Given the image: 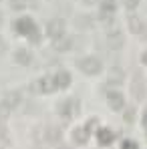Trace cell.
I'll return each mask as SVG.
<instances>
[{
  "mask_svg": "<svg viewBox=\"0 0 147 149\" xmlns=\"http://www.w3.org/2000/svg\"><path fill=\"white\" fill-rule=\"evenodd\" d=\"M14 58H16V63H20V65H30V61H32V56H30V52L24 49H18L14 52Z\"/></svg>",
  "mask_w": 147,
  "mask_h": 149,
  "instance_id": "cell-9",
  "label": "cell"
},
{
  "mask_svg": "<svg viewBox=\"0 0 147 149\" xmlns=\"http://www.w3.org/2000/svg\"><path fill=\"white\" fill-rule=\"evenodd\" d=\"M0 18H2V16H0Z\"/></svg>",
  "mask_w": 147,
  "mask_h": 149,
  "instance_id": "cell-29",
  "label": "cell"
},
{
  "mask_svg": "<svg viewBox=\"0 0 147 149\" xmlns=\"http://www.w3.org/2000/svg\"><path fill=\"white\" fill-rule=\"evenodd\" d=\"M97 137H99V141H101L103 145H107V143H111V141H113V133H111V131H107V129H101Z\"/></svg>",
  "mask_w": 147,
  "mask_h": 149,
  "instance_id": "cell-14",
  "label": "cell"
},
{
  "mask_svg": "<svg viewBox=\"0 0 147 149\" xmlns=\"http://www.w3.org/2000/svg\"><path fill=\"white\" fill-rule=\"evenodd\" d=\"M54 89H56V81H54L52 77L40 79V91H42V93H52Z\"/></svg>",
  "mask_w": 147,
  "mask_h": 149,
  "instance_id": "cell-6",
  "label": "cell"
},
{
  "mask_svg": "<svg viewBox=\"0 0 147 149\" xmlns=\"http://www.w3.org/2000/svg\"><path fill=\"white\" fill-rule=\"evenodd\" d=\"M133 145H135L133 141H123V147H133Z\"/></svg>",
  "mask_w": 147,
  "mask_h": 149,
  "instance_id": "cell-24",
  "label": "cell"
},
{
  "mask_svg": "<svg viewBox=\"0 0 147 149\" xmlns=\"http://www.w3.org/2000/svg\"><path fill=\"white\" fill-rule=\"evenodd\" d=\"M137 4H139V0H125V6L127 8H135Z\"/></svg>",
  "mask_w": 147,
  "mask_h": 149,
  "instance_id": "cell-23",
  "label": "cell"
},
{
  "mask_svg": "<svg viewBox=\"0 0 147 149\" xmlns=\"http://www.w3.org/2000/svg\"><path fill=\"white\" fill-rule=\"evenodd\" d=\"M71 47H73V40H71L69 36H59V38H54V49L59 50V52H67Z\"/></svg>",
  "mask_w": 147,
  "mask_h": 149,
  "instance_id": "cell-4",
  "label": "cell"
},
{
  "mask_svg": "<svg viewBox=\"0 0 147 149\" xmlns=\"http://www.w3.org/2000/svg\"><path fill=\"white\" fill-rule=\"evenodd\" d=\"M95 127H97V121H95V119H93V121H89V129H95Z\"/></svg>",
  "mask_w": 147,
  "mask_h": 149,
  "instance_id": "cell-25",
  "label": "cell"
},
{
  "mask_svg": "<svg viewBox=\"0 0 147 149\" xmlns=\"http://www.w3.org/2000/svg\"><path fill=\"white\" fill-rule=\"evenodd\" d=\"M73 139L77 141V143H81V145H85L87 141H89V133L85 131V129H77L73 135Z\"/></svg>",
  "mask_w": 147,
  "mask_h": 149,
  "instance_id": "cell-13",
  "label": "cell"
},
{
  "mask_svg": "<svg viewBox=\"0 0 147 149\" xmlns=\"http://www.w3.org/2000/svg\"><path fill=\"white\" fill-rule=\"evenodd\" d=\"M79 69L87 74H97L101 71V61L95 56H87V58H81L79 61Z\"/></svg>",
  "mask_w": 147,
  "mask_h": 149,
  "instance_id": "cell-1",
  "label": "cell"
},
{
  "mask_svg": "<svg viewBox=\"0 0 147 149\" xmlns=\"http://www.w3.org/2000/svg\"><path fill=\"white\" fill-rule=\"evenodd\" d=\"M47 32H49V36H52V38L63 36V34H65V22H63V20H59V18L50 20L49 24H47Z\"/></svg>",
  "mask_w": 147,
  "mask_h": 149,
  "instance_id": "cell-2",
  "label": "cell"
},
{
  "mask_svg": "<svg viewBox=\"0 0 147 149\" xmlns=\"http://www.w3.org/2000/svg\"><path fill=\"white\" fill-rule=\"evenodd\" d=\"M6 49V42H4V40H0V50H4Z\"/></svg>",
  "mask_w": 147,
  "mask_h": 149,
  "instance_id": "cell-27",
  "label": "cell"
},
{
  "mask_svg": "<svg viewBox=\"0 0 147 149\" xmlns=\"http://www.w3.org/2000/svg\"><path fill=\"white\" fill-rule=\"evenodd\" d=\"M47 141H50V143L59 141V129H54V127L47 129Z\"/></svg>",
  "mask_w": 147,
  "mask_h": 149,
  "instance_id": "cell-16",
  "label": "cell"
},
{
  "mask_svg": "<svg viewBox=\"0 0 147 149\" xmlns=\"http://www.w3.org/2000/svg\"><path fill=\"white\" fill-rule=\"evenodd\" d=\"M10 111H12V105L8 101H0V121H6L10 117Z\"/></svg>",
  "mask_w": 147,
  "mask_h": 149,
  "instance_id": "cell-11",
  "label": "cell"
},
{
  "mask_svg": "<svg viewBox=\"0 0 147 149\" xmlns=\"http://www.w3.org/2000/svg\"><path fill=\"white\" fill-rule=\"evenodd\" d=\"M131 89H133V95H135L137 99H143V97H145V89H141V83L135 81V85H133Z\"/></svg>",
  "mask_w": 147,
  "mask_h": 149,
  "instance_id": "cell-17",
  "label": "cell"
},
{
  "mask_svg": "<svg viewBox=\"0 0 147 149\" xmlns=\"http://www.w3.org/2000/svg\"><path fill=\"white\" fill-rule=\"evenodd\" d=\"M16 30H18V32H24V34H30V32L34 30V24H32L28 18H20V20L16 22Z\"/></svg>",
  "mask_w": 147,
  "mask_h": 149,
  "instance_id": "cell-8",
  "label": "cell"
},
{
  "mask_svg": "<svg viewBox=\"0 0 147 149\" xmlns=\"http://www.w3.org/2000/svg\"><path fill=\"white\" fill-rule=\"evenodd\" d=\"M121 81H123V71L119 67H115V69L109 71V83H111V85H117V83H121Z\"/></svg>",
  "mask_w": 147,
  "mask_h": 149,
  "instance_id": "cell-12",
  "label": "cell"
},
{
  "mask_svg": "<svg viewBox=\"0 0 147 149\" xmlns=\"http://www.w3.org/2000/svg\"><path fill=\"white\" fill-rule=\"evenodd\" d=\"M115 8V0H103V10H111Z\"/></svg>",
  "mask_w": 147,
  "mask_h": 149,
  "instance_id": "cell-20",
  "label": "cell"
},
{
  "mask_svg": "<svg viewBox=\"0 0 147 149\" xmlns=\"http://www.w3.org/2000/svg\"><path fill=\"white\" fill-rule=\"evenodd\" d=\"M10 6L16 8V10H22L26 6V0H10Z\"/></svg>",
  "mask_w": 147,
  "mask_h": 149,
  "instance_id": "cell-19",
  "label": "cell"
},
{
  "mask_svg": "<svg viewBox=\"0 0 147 149\" xmlns=\"http://www.w3.org/2000/svg\"><path fill=\"white\" fill-rule=\"evenodd\" d=\"M107 101H109L111 109H123V95L121 93H109Z\"/></svg>",
  "mask_w": 147,
  "mask_h": 149,
  "instance_id": "cell-5",
  "label": "cell"
},
{
  "mask_svg": "<svg viewBox=\"0 0 147 149\" xmlns=\"http://www.w3.org/2000/svg\"><path fill=\"white\" fill-rule=\"evenodd\" d=\"M143 127H145V129H147V113H145V115H143Z\"/></svg>",
  "mask_w": 147,
  "mask_h": 149,
  "instance_id": "cell-28",
  "label": "cell"
},
{
  "mask_svg": "<svg viewBox=\"0 0 147 149\" xmlns=\"http://www.w3.org/2000/svg\"><path fill=\"white\" fill-rule=\"evenodd\" d=\"M127 123H131L133 121V109H129V111H125V117H123Z\"/></svg>",
  "mask_w": 147,
  "mask_h": 149,
  "instance_id": "cell-22",
  "label": "cell"
},
{
  "mask_svg": "<svg viewBox=\"0 0 147 149\" xmlns=\"http://www.w3.org/2000/svg\"><path fill=\"white\" fill-rule=\"evenodd\" d=\"M71 105H73V101H65L63 105H59V113L65 117H71Z\"/></svg>",
  "mask_w": 147,
  "mask_h": 149,
  "instance_id": "cell-15",
  "label": "cell"
},
{
  "mask_svg": "<svg viewBox=\"0 0 147 149\" xmlns=\"http://www.w3.org/2000/svg\"><path fill=\"white\" fill-rule=\"evenodd\" d=\"M141 61H143V65H147V52H143V56H141Z\"/></svg>",
  "mask_w": 147,
  "mask_h": 149,
  "instance_id": "cell-26",
  "label": "cell"
},
{
  "mask_svg": "<svg viewBox=\"0 0 147 149\" xmlns=\"http://www.w3.org/2000/svg\"><path fill=\"white\" fill-rule=\"evenodd\" d=\"M54 81H56V87H59V89H65V87H69V83H71V74L67 73V71H61V73H56Z\"/></svg>",
  "mask_w": 147,
  "mask_h": 149,
  "instance_id": "cell-7",
  "label": "cell"
},
{
  "mask_svg": "<svg viewBox=\"0 0 147 149\" xmlns=\"http://www.w3.org/2000/svg\"><path fill=\"white\" fill-rule=\"evenodd\" d=\"M6 101H8L12 107H16V105L20 103V93H8V95H6Z\"/></svg>",
  "mask_w": 147,
  "mask_h": 149,
  "instance_id": "cell-18",
  "label": "cell"
},
{
  "mask_svg": "<svg viewBox=\"0 0 147 149\" xmlns=\"http://www.w3.org/2000/svg\"><path fill=\"white\" fill-rule=\"evenodd\" d=\"M107 45H109V49L117 50L123 47V34L119 30H115V32H109L107 34Z\"/></svg>",
  "mask_w": 147,
  "mask_h": 149,
  "instance_id": "cell-3",
  "label": "cell"
},
{
  "mask_svg": "<svg viewBox=\"0 0 147 149\" xmlns=\"http://www.w3.org/2000/svg\"><path fill=\"white\" fill-rule=\"evenodd\" d=\"M127 22H129V28H131V32H135V34L143 32V22H141L137 16H129V18H127Z\"/></svg>",
  "mask_w": 147,
  "mask_h": 149,
  "instance_id": "cell-10",
  "label": "cell"
},
{
  "mask_svg": "<svg viewBox=\"0 0 147 149\" xmlns=\"http://www.w3.org/2000/svg\"><path fill=\"white\" fill-rule=\"evenodd\" d=\"M30 91H32V93H42V91H40V81L32 83V85H30Z\"/></svg>",
  "mask_w": 147,
  "mask_h": 149,
  "instance_id": "cell-21",
  "label": "cell"
}]
</instances>
